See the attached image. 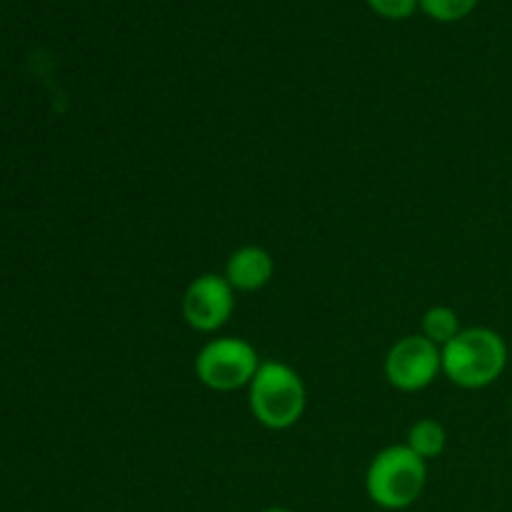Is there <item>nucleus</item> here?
<instances>
[{
  "instance_id": "1",
  "label": "nucleus",
  "mask_w": 512,
  "mask_h": 512,
  "mask_svg": "<svg viewBox=\"0 0 512 512\" xmlns=\"http://www.w3.org/2000/svg\"><path fill=\"white\" fill-rule=\"evenodd\" d=\"M443 375L463 390H483L498 383L508 368V343L493 328H463L443 345Z\"/></svg>"
},
{
  "instance_id": "2",
  "label": "nucleus",
  "mask_w": 512,
  "mask_h": 512,
  "mask_svg": "<svg viewBox=\"0 0 512 512\" xmlns=\"http://www.w3.org/2000/svg\"><path fill=\"white\" fill-rule=\"evenodd\" d=\"M248 405L253 418L268 430H288L300 423L308 405L303 378L288 363L263 360L248 385Z\"/></svg>"
},
{
  "instance_id": "3",
  "label": "nucleus",
  "mask_w": 512,
  "mask_h": 512,
  "mask_svg": "<svg viewBox=\"0 0 512 512\" xmlns=\"http://www.w3.org/2000/svg\"><path fill=\"white\" fill-rule=\"evenodd\" d=\"M428 485V460L408 445H388L373 455L365 473V493L378 508L405 510L415 505Z\"/></svg>"
},
{
  "instance_id": "4",
  "label": "nucleus",
  "mask_w": 512,
  "mask_h": 512,
  "mask_svg": "<svg viewBox=\"0 0 512 512\" xmlns=\"http://www.w3.org/2000/svg\"><path fill=\"white\" fill-rule=\"evenodd\" d=\"M260 355L243 338H215L195 355V375L215 393H233L248 388L260 368Z\"/></svg>"
},
{
  "instance_id": "5",
  "label": "nucleus",
  "mask_w": 512,
  "mask_h": 512,
  "mask_svg": "<svg viewBox=\"0 0 512 512\" xmlns=\"http://www.w3.org/2000/svg\"><path fill=\"white\" fill-rule=\"evenodd\" d=\"M443 373V350L425 335H405L385 355V378L400 393H420Z\"/></svg>"
},
{
  "instance_id": "6",
  "label": "nucleus",
  "mask_w": 512,
  "mask_h": 512,
  "mask_svg": "<svg viewBox=\"0 0 512 512\" xmlns=\"http://www.w3.org/2000/svg\"><path fill=\"white\" fill-rule=\"evenodd\" d=\"M183 310L185 323L198 333H215L230 320L235 310V290L225 280V275L203 273L183 293Z\"/></svg>"
},
{
  "instance_id": "7",
  "label": "nucleus",
  "mask_w": 512,
  "mask_h": 512,
  "mask_svg": "<svg viewBox=\"0 0 512 512\" xmlns=\"http://www.w3.org/2000/svg\"><path fill=\"white\" fill-rule=\"evenodd\" d=\"M223 275L235 293H258L273 280L275 260L260 245H243L230 255Z\"/></svg>"
},
{
  "instance_id": "8",
  "label": "nucleus",
  "mask_w": 512,
  "mask_h": 512,
  "mask_svg": "<svg viewBox=\"0 0 512 512\" xmlns=\"http://www.w3.org/2000/svg\"><path fill=\"white\" fill-rule=\"evenodd\" d=\"M408 445L413 453H418L423 460L440 458L448 445V433H445L443 425L433 418H423L418 423L410 425L408 430Z\"/></svg>"
},
{
  "instance_id": "9",
  "label": "nucleus",
  "mask_w": 512,
  "mask_h": 512,
  "mask_svg": "<svg viewBox=\"0 0 512 512\" xmlns=\"http://www.w3.org/2000/svg\"><path fill=\"white\" fill-rule=\"evenodd\" d=\"M420 328H423V333L420 335H425L430 343L443 348V345H448L450 340L463 330V325H460L458 313H455L450 305H433V308L425 310Z\"/></svg>"
},
{
  "instance_id": "10",
  "label": "nucleus",
  "mask_w": 512,
  "mask_h": 512,
  "mask_svg": "<svg viewBox=\"0 0 512 512\" xmlns=\"http://www.w3.org/2000/svg\"><path fill=\"white\" fill-rule=\"evenodd\" d=\"M478 3L480 0H420V10L438 23H455L468 18Z\"/></svg>"
},
{
  "instance_id": "11",
  "label": "nucleus",
  "mask_w": 512,
  "mask_h": 512,
  "mask_svg": "<svg viewBox=\"0 0 512 512\" xmlns=\"http://www.w3.org/2000/svg\"><path fill=\"white\" fill-rule=\"evenodd\" d=\"M365 3L375 15L385 20H405L420 8V0H365Z\"/></svg>"
},
{
  "instance_id": "12",
  "label": "nucleus",
  "mask_w": 512,
  "mask_h": 512,
  "mask_svg": "<svg viewBox=\"0 0 512 512\" xmlns=\"http://www.w3.org/2000/svg\"><path fill=\"white\" fill-rule=\"evenodd\" d=\"M260 512H293V510H288V508H265V510H260Z\"/></svg>"
}]
</instances>
